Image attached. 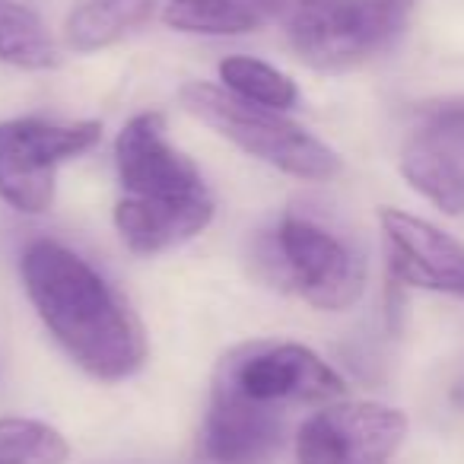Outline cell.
Masks as SVG:
<instances>
[{
  "label": "cell",
  "instance_id": "obj_1",
  "mask_svg": "<svg viewBox=\"0 0 464 464\" xmlns=\"http://www.w3.org/2000/svg\"><path fill=\"white\" fill-rule=\"evenodd\" d=\"M23 284L64 353L99 382L130 379L147 341L118 290L67 246L39 239L23 252Z\"/></svg>",
  "mask_w": 464,
  "mask_h": 464
},
{
  "label": "cell",
  "instance_id": "obj_2",
  "mask_svg": "<svg viewBox=\"0 0 464 464\" xmlns=\"http://www.w3.org/2000/svg\"><path fill=\"white\" fill-rule=\"evenodd\" d=\"M121 198L115 229L137 255H160L191 242L210 226L213 198L204 175L166 137L160 111H140L115 140Z\"/></svg>",
  "mask_w": 464,
  "mask_h": 464
},
{
  "label": "cell",
  "instance_id": "obj_3",
  "mask_svg": "<svg viewBox=\"0 0 464 464\" xmlns=\"http://www.w3.org/2000/svg\"><path fill=\"white\" fill-rule=\"evenodd\" d=\"M347 394L343 379L293 341H248L226 350L213 369L210 401L286 420L299 407H328Z\"/></svg>",
  "mask_w": 464,
  "mask_h": 464
},
{
  "label": "cell",
  "instance_id": "obj_4",
  "mask_svg": "<svg viewBox=\"0 0 464 464\" xmlns=\"http://www.w3.org/2000/svg\"><path fill=\"white\" fill-rule=\"evenodd\" d=\"M255 265L267 284L296 293L322 312H343L366 290V258L343 236L305 213H284L255 242Z\"/></svg>",
  "mask_w": 464,
  "mask_h": 464
},
{
  "label": "cell",
  "instance_id": "obj_5",
  "mask_svg": "<svg viewBox=\"0 0 464 464\" xmlns=\"http://www.w3.org/2000/svg\"><path fill=\"white\" fill-rule=\"evenodd\" d=\"M179 99L188 115L200 118L226 140L246 150L248 156L293 175V179L328 181L341 172V156L280 111L246 102V99L232 96L229 90L210 83L181 86Z\"/></svg>",
  "mask_w": 464,
  "mask_h": 464
},
{
  "label": "cell",
  "instance_id": "obj_6",
  "mask_svg": "<svg viewBox=\"0 0 464 464\" xmlns=\"http://www.w3.org/2000/svg\"><path fill=\"white\" fill-rule=\"evenodd\" d=\"M102 137L99 121L58 124L14 118L0 124V200L20 213H45L54 204L58 166L90 153Z\"/></svg>",
  "mask_w": 464,
  "mask_h": 464
},
{
  "label": "cell",
  "instance_id": "obj_7",
  "mask_svg": "<svg viewBox=\"0 0 464 464\" xmlns=\"http://www.w3.org/2000/svg\"><path fill=\"white\" fill-rule=\"evenodd\" d=\"M407 436V417L372 401L328 404L296 432L299 464H388Z\"/></svg>",
  "mask_w": 464,
  "mask_h": 464
},
{
  "label": "cell",
  "instance_id": "obj_8",
  "mask_svg": "<svg viewBox=\"0 0 464 464\" xmlns=\"http://www.w3.org/2000/svg\"><path fill=\"white\" fill-rule=\"evenodd\" d=\"M388 271L398 284L464 299V246L413 213L379 210Z\"/></svg>",
  "mask_w": 464,
  "mask_h": 464
},
{
  "label": "cell",
  "instance_id": "obj_9",
  "mask_svg": "<svg viewBox=\"0 0 464 464\" xmlns=\"http://www.w3.org/2000/svg\"><path fill=\"white\" fill-rule=\"evenodd\" d=\"M401 172L442 213H464V102L426 111L401 153Z\"/></svg>",
  "mask_w": 464,
  "mask_h": 464
},
{
  "label": "cell",
  "instance_id": "obj_10",
  "mask_svg": "<svg viewBox=\"0 0 464 464\" xmlns=\"http://www.w3.org/2000/svg\"><path fill=\"white\" fill-rule=\"evenodd\" d=\"M267 10L305 64L343 71L362 61L353 33V0H267Z\"/></svg>",
  "mask_w": 464,
  "mask_h": 464
},
{
  "label": "cell",
  "instance_id": "obj_11",
  "mask_svg": "<svg viewBox=\"0 0 464 464\" xmlns=\"http://www.w3.org/2000/svg\"><path fill=\"white\" fill-rule=\"evenodd\" d=\"M160 0H83L71 16H67V45L73 52H99L153 16Z\"/></svg>",
  "mask_w": 464,
  "mask_h": 464
},
{
  "label": "cell",
  "instance_id": "obj_12",
  "mask_svg": "<svg viewBox=\"0 0 464 464\" xmlns=\"http://www.w3.org/2000/svg\"><path fill=\"white\" fill-rule=\"evenodd\" d=\"M166 26L191 35H246L271 23L267 0H169Z\"/></svg>",
  "mask_w": 464,
  "mask_h": 464
},
{
  "label": "cell",
  "instance_id": "obj_13",
  "mask_svg": "<svg viewBox=\"0 0 464 464\" xmlns=\"http://www.w3.org/2000/svg\"><path fill=\"white\" fill-rule=\"evenodd\" d=\"M0 61L23 71H52L61 64L45 23L14 0H0Z\"/></svg>",
  "mask_w": 464,
  "mask_h": 464
},
{
  "label": "cell",
  "instance_id": "obj_14",
  "mask_svg": "<svg viewBox=\"0 0 464 464\" xmlns=\"http://www.w3.org/2000/svg\"><path fill=\"white\" fill-rule=\"evenodd\" d=\"M219 80L232 96L246 99V102L265 105L274 111H286L296 105L299 90L286 73H280L277 67L265 64L255 58H226L219 64Z\"/></svg>",
  "mask_w": 464,
  "mask_h": 464
},
{
  "label": "cell",
  "instance_id": "obj_15",
  "mask_svg": "<svg viewBox=\"0 0 464 464\" xmlns=\"http://www.w3.org/2000/svg\"><path fill=\"white\" fill-rule=\"evenodd\" d=\"M71 445L42 420H0V464H64Z\"/></svg>",
  "mask_w": 464,
  "mask_h": 464
},
{
  "label": "cell",
  "instance_id": "obj_16",
  "mask_svg": "<svg viewBox=\"0 0 464 464\" xmlns=\"http://www.w3.org/2000/svg\"><path fill=\"white\" fill-rule=\"evenodd\" d=\"M417 0H353V33L362 61L401 39Z\"/></svg>",
  "mask_w": 464,
  "mask_h": 464
},
{
  "label": "cell",
  "instance_id": "obj_17",
  "mask_svg": "<svg viewBox=\"0 0 464 464\" xmlns=\"http://www.w3.org/2000/svg\"><path fill=\"white\" fill-rule=\"evenodd\" d=\"M451 401H455L458 407H464V375L451 385Z\"/></svg>",
  "mask_w": 464,
  "mask_h": 464
}]
</instances>
